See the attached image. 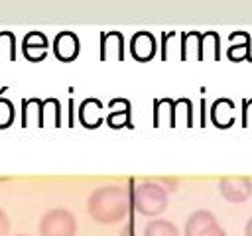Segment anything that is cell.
Listing matches in <instances>:
<instances>
[{
  "label": "cell",
  "instance_id": "6da1fadb",
  "mask_svg": "<svg viewBox=\"0 0 252 236\" xmlns=\"http://www.w3.org/2000/svg\"><path fill=\"white\" fill-rule=\"evenodd\" d=\"M130 205L132 199L128 195V189L116 183L96 187L87 199V210L91 218L98 224H114L124 220L130 210Z\"/></svg>",
  "mask_w": 252,
  "mask_h": 236
},
{
  "label": "cell",
  "instance_id": "7a4b0ae2",
  "mask_svg": "<svg viewBox=\"0 0 252 236\" xmlns=\"http://www.w3.org/2000/svg\"><path fill=\"white\" fill-rule=\"evenodd\" d=\"M132 206L144 216H158L167 208V189L159 181H140L132 189Z\"/></svg>",
  "mask_w": 252,
  "mask_h": 236
},
{
  "label": "cell",
  "instance_id": "3957f363",
  "mask_svg": "<svg viewBox=\"0 0 252 236\" xmlns=\"http://www.w3.org/2000/svg\"><path fill=\"white\" fill-rule=\"evenodd\" d=\"M39 236H75L77 218L67 208H49L39 220Z\"/></svg>",
  "mask_w": 252,
  "mask_h": 236
},
{
  "label": "cell",
  "instance_id": "277c9868",
  "mask_svg": "<svg viewBox=\"0 0 252 236\" xmlns=\"http://www.w3.org/2000/svg\"><path fill=\"white\" fill-rule=\"evenodd\" d=\"M183 236H226V232L211 210L199 208L187 216Z\"/></svg>",
  "mask_w": 252,
  "mask_h": 236
},
{
  "label": "cell",
  "instance_id": "5b68a950",
  "mask_svg": "<svg viewBox=\"0 0 252 236\" xmlns=\"http://www.w3.org/2000/svg\"><path fill=\"white\" fill-rule=\"evenodd\" d=\"M220 195L230 203H242L252 195V179L246 175H226L219 179Z\"/></svg>",
  "mask_w": 252,
  "mask_h": 236
},
{
  "label": "cell",
  "instance_id": "8992f818",
  "mask_svg": "<svg viewBox=\"0 0 252 236\" xmlns=\"http://www.w3.org/2000/svg\"><path fill=\"white\" fill-rule=\"evenodd\" d=\"M51 49L55 53L57 59L61 61H73L79 51H81V39L75 31L71 30H63V31H57V35L53 37V43H51Z\"/></svg>",
  "mask_w": 252,
  "mask_h": 236
},
{
  "label": "cell",
  "instance_id": "52a82bcc",
  "mask_svg": "<svg viewBox=\"0 0 252 236\" xmlns=\"http://www.w3.org/2000/svg\"><path fill=\"white\" fill-rule=\"evenodd\" d=\"M158 51V41L152 31L140 30L130 37V53L138 61H150Z\"/></svg>",
  "mask_w": 252,
  "mask_h": 236
},
{
  "label": "cell",
  "instance_id": "ba28073f",
  "mask_svg": "<svg viewBox=\"0 0 252 236\" xmlns=\"http://www.w3.org/2000/svg\"><path fill=\"white\" fill-rule=\"evenodd\" d=\"M47 49H49V39H47V35L43 31L32 30L22 39V53L32 61L43 59L47 55Z\"/></svg>",
  "mask_w": 252,
  "mask_h": 236
},
{
  "label": "cell",
  "instance_id": "9c48e42d",
  "mask_svg": "<svg viewBox=\"0 0 252 236\" xmlns=\"http://www.w3.org/2000/svg\"><path fill=\"white\" fill-rule=\"evenodd\" d=\"M106 124L110 128H124L132 126V104L126 98H112L108 102V114H106Z\"/></svg>",
  "mask_w": 252,
  "mask_h": 236
},
{
  "label": "cell",
  "instance_id": "30bf717a",
  "mask_svg": "<svg viewBox=\"0 0 252 236\" xmlns=\"http://www.w3.org/2000/svg\"><path fill=\"white\" fill-rule=\"evenodd\" d=\"M226 57L240 61V59H252V41L250 33L244 30L230 31L228 35V47H226Z\"/></svg>",
  "mask_w": 252,
  "mask_h": 236
},
{
  "label": "cell",
  "instance_id": "8fae6325",
  "mask_svg": "<svg viewBox=\"0 0 252 236\" xmlns=\"http://www.w3.org/2000/svg\"><path fill=\"white\" fill-rule=\"evenodd\" d=\"M236 106L230 98H217L213 100L211 104V122L217 126V128H230L236 120V114H234Z\"/></svg>",
  "mask_w": 252,
  "mask_h": 236
},
{
  "label": "cell",
  "instance_id": "7c38bea8",
  "mask_svg": "<svg viewBox=\"0 0 252 236\" xmlns=\"http://www.w3.org/2000/svg\"><path fill=\"white\" fill-rule=\"evenodd\" d=\"M104 106L98 98H85L81 104H79V120L83 126L87 128H96L102 124L104 120V114H102Z\"/></svg>",
  "mask_w": 252,
  "mask_h": 236
},
{
  "label": "cell",
  "instance_id": "4fadbf2b",
  "mask_svg": "<svg viewBox=\"0 0 252 236\" xmlns=\"http://www.w3.org/2000/svg\"><path fill=\"white\" fill-rule=\"evenodd\" d=\"M124 59V35L116 30L100 33V59Z\"/></svg>",
  "mask_w": 252,
  "mask_h": 236
},
{
  "label": "cell",
  "instance_id": "5bb4252c",
  "mask_svg": "<svg viewBox=\"0 0 252 236\" xmlns=\"http://www.w3.org/2000/svg\"><path fill=\"white\" fill-rule=\"evenodd\" d=\"M22 124L24 126H43V100L24 98L22 100Z\"/></svg>",
  "mask_w": 252,
  "mask_h": 236
},
{
  "label": "cell",
  "instance_id": "9a60e30c",
  "mask_svg": "<svg viewBox=\"0 0 252 236\" xmlns=\"http://www.w3.org/2000/svg\"><path fill=\"white\" fill-rule=\"evenodd\" d=\"M175 126V100L171 98H156L154 100V126Z\"/></svg>",
  "mask_w": 252,
  "mask_h": 236
},
{
  "label": "cell",
  "instance_id": "2e32d148",
  "mask_svg": "<svg viewBox=\"0 0 252 236\" xmlns=\"http://www.w3.org/2000/svg\"><path fill=\"white\" fill-rule=\"evenodd\" d=\"M179 55H181V59H189V57L203 59V47H201V33L199 31L191 30V31H185L181 35Z\"/></svg>",
  "mask_w": 252,
  "mask_h": 236
},
{
  "label": "cell",
  "instance_id": "e0dca14e",
  "mask_svg": "<svg viewBox=\"0 0 252 236\" xmlns=\"http://www.w3.org/2000/svg\"><path fill=\"white\" fill-rule=\"evenodd\" d=\"M144 236H181L179 228L167 218H154L148 220L144 226Z\"/></svg>",
  "mask_w": 252,
  "mask_h": 236
},
{
  "label": "cell",
  "instance_id": "ac0fdd59",
  "mask_svg": "<svg viewBox=\"0 0 252 236\" xmlns=\"http://www.w3.org/2000/svg\"><path fill=\"white\" fill-rule=\"evenodd\" d=\"M201 47H203V57H205V49L211 47L215 59H220V37H219L217 31L209 30V31L201 33Z\"/></svg>",
  "mask_w": 252,
  "mask_h": 236
},
{
  "label": "cell",
  "instance_id": "d6986e66",
  "mask_svg": "<svg viewBox=\"0 0 252 236\" xmlns=\"http://www.w3.org/2000/svg\"><path fill=\"white\" fill-rule=\"evenodd\" d=\"M8 57L14 59L16 57V37L12 31H0V59Z\"/></svg>",
  "mask_w": 252,
  "mask_h": 236
},
{
  "label": "cell",
  "instance_id": "ffe728a7",
  "mask_svg": "<svg viewBox=\"0 0 252 236\" xmlns=\"http://www.w3.org/2000/svg\"><path fill=\"white\" fill-rule=\"evenodd\" d=\"M14 116H16L14 104L6 96H0V128H8L14 122Z\"/></svg>",
  "mask_w": 252,
  "mask_h": 236
},
{
  "label": "cell",
  "instance_id": "44dd1931",
  "mask_svg": "<svg viewBox=\"0 0 252 236\" xmlns=\"http://www.w3.org/2000/svg\"><path fill=\"white\" fill-rule=\"evenodd\" d=\"M8 230H10V218L4 212V208H0V236H8Z\"/></svg>",
  "mask_w": 252,
  "mask_h": 236
},
{
  "label": "cell",
  "instance_id": "7402d4cb",
  "mask_svg": "<svg viewBox=\"0 0 252 236\" xmlns=\"http://www.w3.org/2000/svg\"><path fill=\"white\" fill-rule=\"evenodd\" d=\"M120 236H136V230H134V224L132 222H128L122 230H120Z\"/></svg>",
  "mask_w": 252,
  "mask_h": 236
},
{
  "label": "cell",
  "instance_id": "603a6c76",
  "mask_svg": "<svg viewBox=\"0 0 252 236\" xmlns=\"http://www.w3.org/2000/svg\"><path fill=\"white\" fill-rule=\"evenodd\" d=\"M244 236H252V218H248V222L244 226Z\"/></svg>",
  "mask_w": 252,
  "mask_h": 236
},
{
  "label": "cell",
  "instance_id": "cb8c5ba5",
  "mask_svg": "<svg viewBox=\"0 0 252 236\" xmlns=\"http://www.w3.org/2000/svg\"><path fill=\"white\" fill-rule=\"evenodd\" d=\"M14 236H30V234H14Z\"/></svg>",
  "mask_w": 252,
  "mask_h": 236
}]
</instances>
